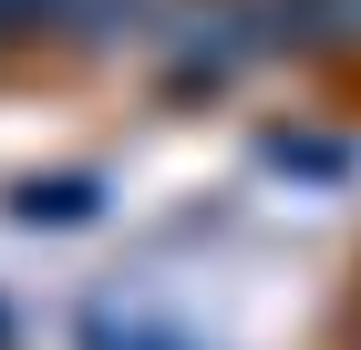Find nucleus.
I'll return each mask as SVG.
<instances>
[{
	"label": "nucleus",
	"mask_w": 361,
	"mask_h": 350,
	"mask_svg": "<svg viewBox=\"0 0 361 350\" xmlns=\"http://www.w3.org/2000/svg\"><path fill=\"white\" fill-rule=\"evenodd\" d=\"M155 52H166L155 82H166L176 104H207V93H227V82L269 52V31H258V0H166Z\"/></svg>",
	"instance_id": "1"
},
{
	"label": "nucleus",
	"mask_w": 361,
	"mask_h": 350,
	"mask_svg": "<svg viewBox=\"0 0 361 350\" xmlns=\"http://www.w3.org/2000/svg\"><path fill=\"white\" fill-rule=\"evenodd\" d=\"M269 52H361V0H258Z\"/></svg>",
	"instance_id": "2"
},
{
	"label": "nucleus",
	"mask_w": 361,
	"mask_h": 350,
	"mask_svg": "<svg viewBox=\"0 0 361 350\" xmlns=\"http://www.w3.org/2000/svg\"><path fill=\"white\" fill-rule=\"evenodd\" d=\"M73 350H207V340H186V330H166L155 309H73Z\"/></svg>",
	"instance_id": "3"
},
{
	"label": "nucleus",
	"mask_w": 361,
	"mask_h": 350,
	"mask_svg": "<svg viewBox=\"0 0 361 350\" xmlns=\"http://www.w3.org/2000/svg\"><path fill=\"white\" fill-rule=\"evenodd\" d=\"M269 165L279 175H300V186H341V175H351V135H320V124H279L269 135Z\"/></svg>",
	"instance_id": "4"
},
{
	"label": "nucleus",
	"mask_w": 361,
	"mask_h": 350,
	"mask_svg": "<svg viewBox=\"0 0 361 350\" xmlns=\"http://www.w3.org/2000/svg\"><path fill=\"white\" fill-rule=\"evenodd\" d=\"M11 216H31V227H83V216H104V186L93 175H21L11 186Z\"/></svg>",
	"instance_id": "5"
},
{
	"label": "nucleus",
	"mask_w": 361,
	"mask_h": 350,
	"mask_svg": "<svg viewBox=\"0 0 361 350\" xmlns=\"http://www.w3.org/2000/svg\"><path fill=\"white\" fill-rule=\"evenodd\" d=\"M11 330H21V320H11V299H0V350H11Z\"/></svg>",
	"instance_id": "6"
},
{
	"label": "nucleus",
	"mask_w": 361,
	"mask_h": 350,
	"mask_svg": "<svg viewBox=\"0 0 361 350\" xmlns=\"http://www.w3.org/2000/svg\"><path fill=\"white\" fill-rule=\"evenodd\" d=\"M351 350H361V340H351Z\"/></svg>",
	"instance_id": "7"
}]
</instances>
